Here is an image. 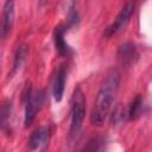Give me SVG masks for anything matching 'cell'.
<instances>
[{
    "instance_id": "52a82bcc",
    "label": "cell",
    "mask_w": 152,
    "mask_h": 152,
    "mask_svg": "<svg viewBox=\"0 0 152 152\" xmlns=\"http://www.w3.org/2000/svg\"><path fill=\"white\" fill-rule=\"evenodd\" d=\"M68 27L65 24H59L55 27L53 30V43H55V48L56 51L58 52L59 56L62 57H68L72 53V49L71 46L66 43L65 40V33L68 32Z\"/></svg>"
},
{
    "instance_id": "ba28073f",
    "label": "cell",
    "mask_w": 152,
    "mask_h": 152,
    "mask_svg": "<svg viewBox=\"0 0 152 152\" xmlns=\"http://www.w3.org/2000/svg\"><path fill=\"white\" fill-rule=\"evenodd\" d=\"M14 23V0H6L2 7V19L0 24V39L7 38Z\"/></svg>"
},
{
    "instance_id": "7a4b0ae2",
    "label": "cell",
    "mask_w": 152,
    "mask_h": 152,
    "mask_svg": "<svg viewBox=\"0 0 152 152\" xmlns=\"http://www.w3.org/2000/svg\"><path fill=\"white\" fill-rule=\"evenodd\" d=\"M70 129L69 138L74 141L76 140L82 131L84 116H86V96L81 87H76L71 95L70 102Z\"/></svg>"
},
{
    "instance_id": "5bb4252c",
    "label": "cell",
    "mask_w": 152,
    "mask_h": 152,
    "mask_svg": "<svg viewBox=\"0 0 152 152\" xmlns=\"http://www.w3.org/2000/svg\"><path fill=\"white\" fill-rule=\"evenodd\" d=\"M104 145H106L104 138L96 137V138H93V139L88 142V146H86L84 148H86V150H90V151H101V150H104V148H106Z\"/></svg>"
},
{
    "instance_id": "6da1fadb",
    "label": "cell",
    "mask_w": 152,
    "mask_h": 152,
    "mask_svg": "<svg viewBox=\"0 0 152 152\" xmlns=\"http://www.w3.org/2000/svg\"><path fill=\"white\" fill-rule=\"evenodd\" d=\"M120 74L118 71L110 72L102 82L90 113V122L94 126H102L108 118L113 102L116 97L120 87Z\"/></svg>"
},
{
    "instance_id": "7c38bea8",
    "label": "cell",
    "mask_w": 152,
    "mask_h": 152,
    "mask_svg": "<svg viewBox=\"0 0 152 152\" xmlns=\"http://www.w3.org/2000/svg\"><path fill=\"white\" fill-rule=\"evenodd\" d=\"M27 53H28V46L26 44H20L17 50H15V53H14V59H13V64H12V71L11 74H15L20 68L21 65L24 64L26 57H27Z\"/></svg>"
},
{
    "instance_id": "9a60e30c",
    "label": "cell",
    "mask_w": 152,
    "mask_h": 152,
    "mask_svg": "<svg viewBox=\"0 0 152 152\" xmlns=\"http://www.w3.org/2000/svg\"><path fill=\"white\" fill-rule=\"evenodd\" d=\"M46 1H48V0H40V2H42V4H45Z\"/></svg>"
},
{
    "instance_id": "5b68a950",
    "label": "cell",
    "mask_w": 152,
    "mask_h": 152,
    "mask_svg": "<svg viewBox=\"0 0 152 152\" xmlns=\"http://www.w3.org/2000/svg\"><path fill=\"white\" fill-rule=\"evenodd\" d=\"M51 138V127L49 125L37 127L28 138V150L30 151H43L49 146V141Z\"/></svg>"
},
{
    "instance_id": "9c48e42d",
    "label": "cell",
    "mask_w": 152,
    "mask_h": 152,
    "mask_svg": "<svg viewBox=\"0 0 152 152\" xmlns=\"http://www.w3.org/2000/svg\"><path fill=\"white\" fill-rule=\"evenodd\" d=\"M65 82H66V65L62 63L57 66L52 81V95L57 102H61L63 99Z\"/></svg>"
},
{
    "instance_id": "8fae6325",
    "label": "cell",
    "mask_w": 152,
    "mask_h": 152,
    "mask_svg": "<svg viewBox=\"0 0 152 152\" xmlns=\"http://www.w3.org/2000/svg\"><path fill=\"white\" fill-rule=\"evenodd\" d=\"M146 110H147V108H146L144 97L141 94H138L131 101V103L127 108V120L134 121V120L139 119L141 115H144L146 113Z\"/></svg>"
},
{
    "instance_id": "3957f363",
    "label": "cell",
    "mask_w": 152,
    "mask_h": 152,
    "mask_svg": "<svg viewBox=\"0 0 152 152\" xmlns=\"http://www.w3.org/2000/svg\"><path fill=\"white\" fill-rule=\"evenodd\" d=\"M46 100V94L44 90H33L31 86L26 87L24 93L25 102V114H24V125L28 127L36 119L38 112L43 108Z\"/></svg>"
},
{
    "instance_id": "4fadbf2b",
    "label": "cell",
    "mask_w": 152,
    "mask_h": 152,
    "mask_svg": "<svg viewBox=\"0 0 152 152\" xmlns=\"http://www.w3.org/2000/svg\"><path fill=\"white\" fill-rule=\"evenodd\" d=\"M125 119H127V109L125 107H122L121 104H119L114 110H113V114H112V122L114 125L116 124H120Z\"/></svg>"
},
{
    "instance_id": "8992f818",
    "label": "cell",
    "mask_w": 152,
    "mask_h": 152,
    "mask_svg": "<svg viewBox=\"0 0 152 152\" xmlns=\"http://www.w3.org/2000/svg\"><path fill=\"white\" fill-rule=\"evenodd\" d=\"M118 59L122 66H132L139 59V51L132 42L124 43L118 49Z\"/></svg>"
},
{
    "instance_id": "30bf717a",
    "label": "cell",
    "mask_w": 152,
    "mask_h": 152,
    "mask_svg": "<svg viewBox=\"0 0 152 152\" xmlns=\"http://www.w3.org/2000/svg\"><path fill=\"white\" fill-rule=\"evenodd\" d=\"M12 101L11 100H5L0 104V129L10 135L12 133Z\"/></svg>"
},
{
    "instance_id": "277c9868",
    "label": "cell",
    "mask_w": 152,
    "mask_h": 152,
    "mask_svg": "<svg viewBox=\"0 0 152 152\" xmlns=\"http://www.w3.org/2000/svg\"><path fill=\"white\" fill-rule=\"evenodd\" d=\"M134 11H135V1L131 0V1L126 2L124 5V7L121 8V11L119 12V14L116 15V18L114 19V21L104 28L103 36L106 38H112L113 36H115L116 33L122 31L129 23Z\"/></svg>"
}]
</instances>
